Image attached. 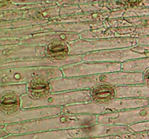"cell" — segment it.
Returning <instances> with one entry per match:
<instances>
[{
  "label": "cell",
  "mask_w": 149,
  "mask_h": 139,
  "mask_svg": "<svg viewBox=\"0 0 149 139\" xmlns=\"http://www.w3.org/2000/svg\"><path fill=\"white\" fill-rule=\"evenodd\" d=\"M97 123V115L86 114H60L39 120L13 123L4 125L10 135L84 127Z\"/></svg>",
  "instance_id": "obj_1"
},
{
  "label": "cell",
  "mask_w": 149,
  "mask_h": 139,
  "mask_svg": "<svg viewBox=\"0 0 149 139\" xmlns=\"http://www.w3.org/2000/svg\"><path fill=\"white\" fill-rule=\"evenodd\" d=\"M108 83L114 86L143 84V74L124 71L74 77L61 78L50 81V92L90 90L95 85Z\"/></svg>",
  "instance_id": "obj_2"
},
{
  "label": "cell",
  "mask_w": 149,
  "mask_h": 139,
  "mask_svg": "<svg viewBox=\"0 0 149 139\" xmlns=\"http://www.w3.org/2000/svg\"><path fill=\"white\" fill-rule=\"evenodd\" d=\"M149 106L148 98H116L108 106H100L93 102L77 104L63 107V114H86L101 115L131 109Z\"/></svg>",
  "instance_id": "obj_3"
},
{
  "label": "cell",
  "mask_w": 149,
  "mask_h": 139,
  "mask_svg": "<svg viewBox=\"0 0 149 139\" xmlns=\"http://www.w3.org/2000/svg\"><path fill=\"white\" fill-rule=\"evenodd\" d=\"M90 90L50 93L40 100L31 99L27 94L21 96V108L30 109L43 107H65L77 104L92 102Z\"/></svg>",
  "instance_id": "obj_4"
},
{
  "label": "cell",
  "mask_w": 149,
  "mask_h": 139,
  "mask_svg": "<svg viewBox=\"0 0 149 139\" xmlns=\"http://www.w3.org/2000/svg\"><path fill=\"white\" fill-rule=\"evenodd\" d=\"M137 39L132 37L101 39H79L68 43L69 55H83L90 52L111 50L136 46Z\"/></svg>",
  "instance_id": "obj_5"
},
{
  "label": "cell",
  "mask_w": 149,
  "mask_h": 139,
  "mask_svg": "<svg viewBox=\"0 0 149 139\" xmlns=\"http://www.w3.org/2000/svg\"><path fill=\"white\" fill-rule=\"evenodd\" d=\"M39 75L46 76L49 80L63 78L61 69L54 67L12 68L0 70V85L14 83H27Z\"/></svg>",
  "instance_id": "obj_6"
},
{
  "label": "cell",
  "mask_w": 149,
  "mask_h": 139,
  "mask_svg": "<svg viewBox=\"0 0 149 139\" xmlns=\"http://www.w3.org/2000/svg\"><path fill=\"white\" fill-rule=\"evenodd\" d=\"M149 57V46L136 45L130 47L90 52L81 55L82 62H106L123 63L129 60Z\"/></svg>",
  "instance_id": "obj_7"
},
{
  "label": "cell",
  "mask_w": 149,
  "mask_h": 139,
  "mask_svg": "<svg viewBox=\"0 0 149 139\" xmlns=\"http://www.w3.org/2000/svg\"><path fill=\"white\" fill-rule=\"evenodd\" d=\"M64 78L86 76L122 71V63L106 62H80L61 68Z\"/></svg>",
  "instance_id": "obj_8"
},
{
  "label": "cell",
  "mask_w": 149,
  "mask_h": 139,
  "mask_svg": "<svg viewBox=\"0 0 149 139\" xmlns=\"http://www.w3.org/2000/svg\"><path fill=\"white\" fill-rule=\"evenodd\" d=\"M97 123L128 125L149 122V106L97 115Z\"/></svg>",
  "instance_id": "obj_9"
},
{
  "label": "cell",
  "mask_w": 149,
  "mask_h": 139,
  "mask_svg": "<svg viewBox=\"0 0 149 139\" xmlns=\"http://www.w3.org/2000/svg\"><path fill=\"white\" fill-rule=\"evenodd\" d=\"M45 56V46L23 43L0 46V63Z\"/></svg>",
  "instance_id": "obj_10"
},
{
  "label": "cell",
  "mask_w": 149,
  "mask_h": 139,
  "mask_svg": "<svg viewBox=\"0 0 149 139\" xmlns=\"http://www.w3.org/2000/svg\"><path fill=\"white\" fill-rule=\"evenodd\" d=\"M62 109L63 107H43L21 109L18 112L11 116H6L0 114V124H13L52 117L62 114Z\"/></svg>",
  "instance_id": "obj_11"
},
{
  "label": "cell",
  "mask_w": 149,
  "mask_h": 139,
  "mask_svg": "<svg viewBox=\"0 0 149 139\" xmlns=\"http://www.w3.org/2000/svg\"><path fill=\"white\" fill-rule=\"evenodd\" d=\"M84 138H85L84 129L83 127H78L68 130L10 135L3 139H72Z\"/></svg>",
  "instance_id": "obj_12"
},
{
  "label": "cell",
  "mask_w": 149,
  "mask_h": 139,
  "mask_svg": "<svg viewBox=\"0 0 149 139\" xmlns=\"http://www.w3.org/2000/svg\"><path fill=\"white\" fill-rule=\"evenodd\" d=\"M69 46L68 42L62 39H56L45 45V56L54 62H68L77 63L82 62L81 55H69Z\"/></svg>",
  "instance_id": "obj_13"
},
{
  "label": "cell",
  "mask_w": 149,
  "mask_h": 139,
  "mask_svg": "<svg viewBox=\"0 0 149 139\" xmlns=\"http://www.w3.org/2000/svg\"><path fill=\"white\" fill-rule=\"evenodd\" d=\"M56 39H62L68 43H71L79 40L81 38L79 33L67 32H46L22 38L20 43L45 46L48 43Z\"/></svg>",
  "instance_id": "obj_14"
},
{
  "label": "cell",
  "mask_w": 149,
  "mask_h": 139,
  "mask_svg": "<svg viewBox=\"0 0 149 139\" xmlns=\"http://www.w3.org/2000/svg\"><path fill=\"white\" fill-rule=\"evenodd\" d=\"M136 26L123 28L103 27L93 30H86L79 33L81 39H115V38L130 37L135 30Z\"/></svg>",
  "instance_id": "obj_15"
},
{
  "label": "cell",
  "mask_w": 149,
  "mask_h": 139,
  "mask_svg": "<svg viewBox=\"0 0 149 139\" xmlns=\"http://www.w3.org/2000/svg\"><path fill=\"white\" fill-rule=\"evenodd\" d=\"M68 62H58L51 60L49 58L38 57L32 59H23V60L12 61V62L0 63V69H12V68H21V67H54L62 68L63 67L69 65Z\"/></svg>",
  "instance_id": "obj_16"
},
{
  "label": "cell",
  "mask_w": 149,
  "mask_h": 139,
  "mask_svg": "<svg viewBox=\"0 0 149 139\" xmlns=\"http://www.w3.org/2000/svg\"><path fill=\"white\" fill-rule=\"evenodd\" d=\"M92 102L100 106H108L116 99V86L111 83L97 84L90 89Z\"/></svg>",
  "instance_id": "obj_17"
},
{
  "label": "cell",
  "mask_w": 149,
  "mask_h": 139,
  "mask_svg": "<svg viewBox=\"0 0 149 139\" xmlns=\"http://www.w3.org/2000/svg\"><path fill=\"white\" fill-rule=\"evenodd\" d=\"M50 81L47 77L39 75L26 83L27 95L31 99L40 100L50 94Z\"/></svg>",
  "instance_id": "obj_18"
},
{
  "label": "cell",
  "mask_w": 149,
  "mask_h": 139,
  "mask_svg": "<svg viewBox=\"0 0 149 139\" xmlns=\"http://www.w3.org/2000/svg\"><path fill=\"white\" fill-rule=\"evenodd\" d=\"M21 109V96L13 91L0 93V114L11 116Z\"/></svg>",
  "instance_id": "obj_19"
},
{
  "label": "cell",
  "mask_w": 149,
  "mask_h": 139,
  "mask_svg": "<svg viewBox=\"0 0 149 139\" xmlns=\"http://www.w3.org/2000/svg\"><path fill=\"white\" fill-rule=\"evenodd\" d=\"M116 98H138L149 99V88L143 84L116 86Z\"/></svg>",
  "instance_id": "obj_20"
},
{
  "label": "cell",
  "mask_w": 149,
  "mask_h": 139,
  "mask_svg": "<svg viewBox=\"0 0 149 139\" xmlns=\"http://www.w3.org/2000/svg\"><path fill=\"white\" fill-rule=\"evenodd\" d=\"M50 21L43 20H38V19H27L22 18L17 20L9 22L1 21V30H7V29L20 28L29 27V26L36 25L45 24Z\"/></svg>",
  "instance_id": "obj_21"
},
{
  "label": "cell",
  "mask_w": 149,
  "mask_h": 139,
  "mask_svg": "<svg viewBox=\"0 0 149 139\" xmlns=\"http://www.w3.org/2000/svg\"><path fill=\"white\" fill-rule=\"evenodd\" d=\"M149 67V57L129 60L122 63V71L127 72L142 73Z\"/></svg>",
  "instance_id": "obj_22"
},
{
  "label": "cell",
  "mask_w": 149,
  "mask_h": 139,
  "mask_svg": "<svg viewBox=\"0 0 149 139\" xmlns=\"http://www.w3.org/2000/svg\"><path fill=\"white\" fill-rule=\"evenodd\" d=\"M8 91L17 93L22 96L24 94H27L26 83H14L0 85V93Z\"/></svg>",
  "instance_id": "obj_23"
},
{
  "label": "cell",
  "mask_w": 149,
  "mask_h": 139,
  "mask_svg": "<svg viewBox=\"0 0 149 139\" xmlns=\"http://www.w3.org/2000/svg\"><path fill=\"white\" fill-rule=\"evenodd\" d=\"M107 27L111 28H123L133 26L130 23L127 21L125 17L119 18H109L106 20Z\"/></svg>",
  "instance_id": "obj_24"
},
{
  "label": "cell",
  "mask_w": 149,
  "mask_h": 139,
  "mask_svg": "<svg viewBox=\"0 0 149 139\" xmlns=\"http://www.w3.org/2000/svg\"><path fill=\"white\" fill-rule=\"evenodd\" d=\"M21 43V39L19 38H1L0 46H11V45L20 44Z\"/></svg>",
  "instance_id": "obj_25"
},
{
  "label": "cell",
  "mask_w": 149,
  "mask_h": 139,
  "mask_svg": "<svg viewBox=\"0 0 149 139\" xmlns=\"http://www.w3.org/2000/svg\"><path fill=\"white\" fill-rule=\"evenodd\" d=\"M130 127L134 132H141L146 131V130H149V122H146L132 125L130 126Z\"/></svg>",
  "instance_id": "obj_26"
},
{
  "label": "cell",
  "mask_w": 149,
  "mask_h": 139,
  "mask_svg": "<svg viewBox=\"0 0 149 139\" xmlns=\"http://www.w3.org/2000/svg\"><path fill=\"white\" fill-rule=\"evenodd\" d=\"M130 139H149V130L131 133L130 135Z\"/></svg>",
  "instance_id": "obj_27"
},
{
  "label": "cell",
  "mask_w": 149,
  "mask_h": 139,
  "mask_svg": "<svg viewBox=\"0 0 149 139\" xmlns=\"http://www.w3.org/2000/svg\"><path fill=\"white\" fill-rule=\"evenodd\" d=\"M143 85L149 88V67H147L143 72Z\"/></svg>",
  "instance_id": "obj_28"
},
{
  "label": "cell",
  "mask_w": 149,
  "mask_h": 139,
  "mask_svg": "<svg viewBox=\"0 0 149 139\" xmlns=\"http://www.w3.org/2000/svg\"><path fill=\"white\" fill-rule=\"evenodd\" d=\"M129 7H141L143 0H125Z\"/></svg>",
  "instance_id": "obj_29"
},
{
  "label": "cell",
  "mask_w": 149,
  "mask_h": 139,
  "mask_svg": "<svg viewBox=\"0 0 149 139\" xmlns=\"http://www.w3.org/2000/svg\"><path fill=\"white\" fill-rule=\"evenodd\" d=\"M137 45H147V46H149V36L138 38L137 39Z\"/></svg>",
  "instance_id": "obj_30"
},
{
  "label": "cell",
  "mask_w": 149,
  "mask_h": 139,
  "mask_svg": "<svg viewBox=\"0 0 149 139\" xmlns=\"http://www.w3.org/2000/svg\"><path fill=\"white\" fill-rule=\"evenodd\" d=\"M4 125H5L0 124V139H3L7 136H10V133L4 129Z\"/></svg>",
  "instance_id": "obj_31"
},
{
  "label": "cell",
  "mask_w": 149,
  "mask_h": 139,
  "mask_svg": "<svg viewBox=\"0 0 149 139\" xmlns=\"http://www.w3.org/2000/svg\"><path fill=\"white\" fill-rule=\"evenodd\" d=\"M131 133H125V134L117 135L114 136L113 139H130V135Z\"/></svg>",
  "instance_id": "obj_32"
},
{
  "label": "cell",
  "mask_w": 149,
  "mask_h": 139,
  "mask_svg": "<svg viewBox=\"0 0 149 139\" xmlns=\"http://www.w3.org/2000/svg\"><path fill=\"white\" fill-rule=\"evenodd\" d=\"M114 136H106V137H95V138H72V139H113Z\"/></svg>",
  "instance_id": "obj_33"
}]
</instances>
